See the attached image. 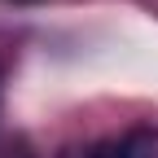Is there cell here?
Returning a JSON list of instances; mask_svg holds the SVG:
<instances>
[{
  "mask_svg": "<svg viewBox=\"0 0 158 158\" xmlns=\"http://www.w3.org/2000/svg\"><path fill=\"white\" fill-rule=\"evenodd\" d=\"M84 158H158V132L136 127L127 136H110L84 149Z\"/></svg>",
  "mask_w": 158,
  "mask_h": 158,
  "instance_id": "1",
  "label": "cell"
}]
</instances>
